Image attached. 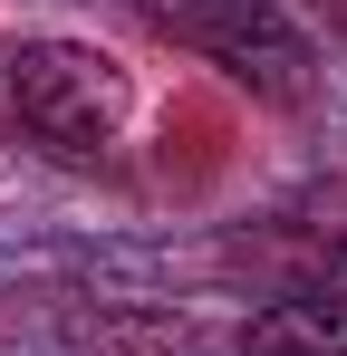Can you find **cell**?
I'll return each mask as SVG.
<instances>
[{
	"instance_id": "6da1fadb",
	"label": "cell",
	"mask_w": 347,
	"mask_h": 356,
	"mask_svg": "<svg viewBox=\"0 0 347 356\" xmlns=\"http://www.w3.org/2000/svg\"><path fill=\"white\" fill-rule=\"evenodd\" d=\"M135 19L222 67L231 87H251L261 106H309L318 97V49L280 0H135Z\"/></svg>"
},
{
	"instance_id": "7a4b0ae2",
	"label": "cell",
	"mask_w": 347,
	"mask_h": 356,
	"mask_svg": "<svg viewBox=\"0 0 347 356\" xmlns=\"http://www.w3.org/2000/svg\"><path fill=\"white\" fill-rule=\"evenodd\" d=\"M0 97L49 154H107L125 135V116H135V77L97 39H20Z\"/></svg>"
},
{
	"instance_id": "3957f363",
	"label": "cell",
	"mask_w": 347,
	"mask_h": 356,
	"mask_svg": "<svg viewBox=\"0 0 347 356\" xmlns=\"http://www.w3.org/2000/svg\"><path fill=\"white\" fill-rule=\"evenodd\" d=\"M241 356H347V280H299L241 318Z\"/></svg>"
},
{
	"instance_id": "277c9868",
	"label": "cell",
	"mask_w": 347,
	"mask_h": 356,
	"mask_svg": "<svg viewBox=\"0 0 347 356\" xmlns=\"http://www.w3.org/2000/svg\"><path fill=\"white\" fill-rule=\"evenodd\" d=\"M338 39H347V10H338Z\"/></svg>"
}]
</instances>
